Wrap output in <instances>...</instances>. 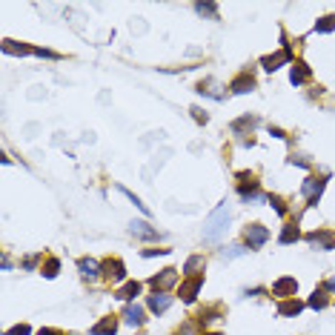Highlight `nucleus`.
I'll use <instances>...</instances> for the list:
<instances>
[{"label":"nucleus","mask_w":335,"mask_h":335,"mask_svg":"<svg viewBox=\"0 0 335 335\" xmlns=\"http://www.w3.org/2000/svg\"><path fill=\"white\" fill-rule=\"evenodd\" d=\"M226 226H229V209H226V204H221V207L207 218L204 241H221V238H223V232H226Z\"/></svg>","instance_id":"1"},{"label":"nucleus","mask_w":335,"mask_h":335,"mask_svg":"<svg viewBox=\"0 0 335 335\" xmlns=\"http://www.w3.org/2000/svg\"><path fill=\"white\" fill-rule=\"evenodd\" d=\"M266 238H269L266 226H261V223H249V226H246V243H249V249H258V246H264Z\"/></svg>","instance_id":"2"},{"label":"nucleus","mask_w":335,"mask_h":335,"mask_svg":"<svg viewBox=\"0 0 335 335\" xmlns=\"http://www.w3.org/2000/svg\"><path fill=\"white\" fill-rule=\"evenodd\" d=\"M175 281H178V269H163L161 275H155L149 281L152 287H155V292H163V289H169L175 284Z\"/></svg>","instance_id":"3"},{"label":"nucleus","mask_w":335,"mask_h":335,"mask_svg":"<svg viewBox=\"0 0 335 335\" xmlns=\"http://www.w3.org/2000/svg\"><path fill=\"white\" fill-rule=\"evenodd\" d=\"M295 292H298V281L295 278H281V281L272 284V295H278V298H287V295H295Z\"/></svg>","instance_id":"4"},{"label":"nucleus","mask_w":335,"mask_h":335,"mask_svg":"<svg viewBox=\"0 0 335 335\" xmlns=\"http://www.w3.org/2000/svg\"><path fill=\"white\" fill-rule=\"evenodd\" d=\"M201 287H204V278H201V275L189 278L186 284H181V295H184L186 304H192V301H195V295L201 292Z\"/></svg>","instance_id":"5"},{"label":"nucleus","mask_w":335,"mask_h":335,"mask_svg":"<svg viewBox=\"0 0 335 335\" xmlns=\"http://www.w3.org/2000/svg\"><path fill=\"white\" fill-rule=\"evenodd\" d=\"M146 304H149L152 312H158V315H161V312H166L169 307H172V295H166V292H155V295H149Z\"/></svg>","instance_id":"6"},{"label":"nucleus","mask_w":335,"mask_h":335,"mask_svg":"<svg viewBox=\"0 0 335 335\" xmlns=\"http://www.w3.org/2000/svg\"><path fill=\"white\" fill-rule=\"evenodd\" d=\"M301 192L310 198L312 204H318V195L324 192V181H318V178H307V181H304V186H301Z\"/></svg>","instance_id":"7"},{"label":"nucleus","mask_w":335,"mask_h":335,"mask_svg":"<svg viewBox=\"0 0 335 335\" xmlns=\"http://www.w3.org/2000/svg\"><path fill=\"white\" fill-rule=\"evenodd\" d=\"M104 272H106V278H109V281H123V278H126V269H123V264H120V261H106L104 264Z\"/></svg>","instance_id":"8"},{"label":"nucleus","mask_w":335,"mask_h":335,"mask_svg":"<svg viewBox=\"0 0 335 335\" xmlns=\"http://www.w3.org/2000/svg\"><path fill=\"white\" fill-rule=\"evenodd\" d=\"M123 321L129 327H140L143 324V310H140L138 304H126V310H123Z\"/></svg>","instance_id":"9"},{"label":"nucleus","mask_w":335,"mask_h":335,"mask_svg":"<svg viewBox=\"0 0 335 335\" xmlns=\"http://www.w3.org/2000/svg\"><path fill=\"white\" fill-rule=\"evenodd\" d=\"M117 333V321L109 315V318H104L101 324H95L92 327V335H115Z\"/></svg>","instance_id":"10"},{"label":"nucleus","mask_w":335,"mask_h":335,"mask_svg":"<svg viewBox=\"0 0 335 335\" xmlns=\"http://www.w3.org/2000/svg\"><path fill=\"white\" fill-rule=\"evenodd\" d=\"M81 275L83 278H95V275H101V269H104V266L98 264V261H92V258H81Z\"/></svg>","instance_id":"11"},{"label":"nucleus","mask_w":335,"mask_h":335,"mask_svg":"<svg viewBox=\"0 0 335 335\" xmlns=\"http://www.w3.org/2000/svg\"><path fill=\"white\" fill-rule=\"evenodd\" d=\"M289 78H292L295 86L307 83V81H310V66H307V63H292V75H289Z\"/></svg>","instance_id":"12"},{"label":"nucleus","mask_w":335,"mask_h":335,"mask_svg":"<svg viewBox=\"0 0 335 335\" xmlns=\"http://www.w3.org/2000/svg\"><path fill=\"white\" fill-rule=\"evenodd\" d=\"M232 92H238V95H243V92H252L255 89V81L249 78V75H241L238 81H232V86H229Z\"/></svg>","instance_id":"13"},{"label":"nucleus","mask_w":335,"mask_h":335,"mask_svg":"<svg viewBox=\"0 0 335 335\" xmlns=\"http://www.w3.org/2000/svg\"><path fill=\"white\" fill-rule=\"evenodd\" d=\"M284 60H289V49H284V52H278V55H269V58H264L261 63H264L266 72L278 69V63H284Z\"/></svg>","instance_id":"14"},{"label":"nucleus","mask_w":335,"mask_h":335,"mask_svg":"<svg viewBox=\"0 0 335 335\" xmlns=\"http://www.w3.org/2000/svg\"><path fill=\"white\" fill-rule=\"evenodd\" d=\"M129 229L135 232V235H140V238H158V229H152L149 223H143V221H132Z\"/></svg>","instance_id":"15"},{"label":"nucleus","mask_w":335,"mask_h":335,"mask_svg":"<svg viewBox=\"0 0 335 335\" xmlns=\"http://www.w3.org/2000/svg\"><path fill=\"white\" fill-rule=\"evenodd\" d=\"M138 292H140V284H138V281H129L126 287H120V289H117V298H120V301H126V304H129V301L135 298Z\"/></svg>","instance_id":"16"},{"label":"nucleus","mask_w":335,"mask_h":335,"mask_svg":"<svg viewBox=\"0 0 335 335\" xmlns=\"http://www.w3.org/2000/svg\"><path fill=\"white\" fill-rule=\"evenodd\" d=\"M304 310V304H301V301H281V304H278V312H281V315H298V312Z\"/></svg>","instance_id":"17"},{"label":"nucleus","mask_w":335,"mask_h":335,"mask_svg":"<svg viewBox=\"0 0 335 335\" xmlns=\"http://www.w3.org/2000/svg\"><path fill=\"white\" fill-rule=\"evenodd\" d=\"M310 243H315V246H324V249H333V246H335L333 235H327V232H312V235H310Z\"/></svg>","instance_id":"18"},{"label":"nucleus","mask_w":335,"mask_h":335,"mask_svg":"<svg viewBox=\"0 0 335 335\" xmlns=\"http://www.w3.org/2000/svg\"><path fill=\"white\" fill-rule=\"evenodd\" d=\"M204 266H207V261H204L201 255H192V258L186 261L184 272H186V275H192V278H195V275H198V269H204Z\"/></svg>","instance_id":"19"},{"label":"nucleus","mask_w":335,"mask_h":335,"mask_svg":"<svg viewBox=\"0 0 335 335\" xmlns=\"http://www.w3.org/2000/svg\"><path fill=\"white\" fill-rule=\"evenodd\" d=\"M301 238V232L295 223H289V226H284V232H281V243H292V241H298Z\"/></svg>","instance_id":"20"},{"label":"nucleus","mask_w":335,"mask_h":335,"mask_svg":"<svg viewBox=\"0 0 335 335\" xmlns=\"http://www.w3.org/2000/svg\"><path fill=\"white\" fill-rule=\"evenodd\" d=\"M327 304H330V298H327L324 292H318V289H315V295L310 298V307H312V310H324Z\"/></svg>","instance_id":"21"},{"label":"nucleus","mask_w":335,"mask_h":335,"mask_svg":"<svg viewBox=\"0 0 335 335\" xmlns=\"http://www.w3.org/2000/svg\"><path fill=\"white\" fill-rule=\"evenodd\" d=\"M335 29V17L330 14V17H321L318 23H315V32H333Z\"/></svg>","instance_id":"22"},{"label":"nucleus","mask_w":335,"mask_h":335,"mask_svg":"<svg viewBox=\"0 0 335 335\" xmlns=\"http://www.w3.org/2000/svg\"><path fill=\"white\" fill-rule=\"evenodd\" d=\"M58 269H60V261H58V258H49L46 266H43V275H46V278H55V275H58Z\"/></svg>","instance_id":"23"},{"label":"nucleus","mask_w":335,"mask_h":335,"mask_svg":"<svg viewBox=\"0 0 335 335\" xmlns=\"http://www.w3.org/2000/svg\"><path fill=\"white\" fill-rule=\"evenodd\" d=\"M120 192H123V195H126L129 201H132V204H135V207H138L140 212H143V215H149V209H146V207H143V204H140V198H135V195H132V192H129V189H126V186H120Z\"/></svg>","instance_id":"24"},{"label":"nucleus","mask_w":335,"mask_h":335,"mask_svg":"<svg viewBox=\"0 0 335 335\" xmlns=\"http://www.w3.org/2000/svg\"><path fill=\"white\" fill-rule=\"evenodd\" d=\"M243 252H246V246H229V249H223V258H238Z\"/></svg>","instance_id":"25"},{"label":"nucleus","mask_w":335,"mask_h":335,"mask_svg":"<svg viewBox=\"0 0 335 335\" xmlns=\"http://www.w3.org/2000/svg\"><path fill=\"white\" fill-rule=\"evenodd\" d=\"M6 335H29V327L20 324V327H12V330H6Z\"/></svg>","instance_id":"26"},{"label":"nucleus","mask_w":335,"mask_h":335,"mask_svg":"<svg viewBox=\"0 0 335 335\" xmlns=\"http://www.w3.org/2000/svg\"><path fill=\"white\" fill-rule=\"evenodd\" d=\"M269 204L275 207V212H278V215H287V207L281 204V198H269Z\"/></svg>","instance_id":"27"},{"label":"nucleus","mask_w":335,"mask_h":335,"mask_svg":"<svg viewBox=\"0 0 335 335\" xmlns=\"http://www.w3.org/2000/svg\"><path fill=\"white\" fill-rule=\"evenodd\" d=\"M198 12L201 14H215V6H212V3H198Z\"/></svg>","instance_id":"28"},{"label":"nucleus","mask_w":335,"mask_h":335,"mask_svg":"<svg viewBox=\"0 0 335 335\" xmlns=\"http://www.w3.org/2000/svg\"><path fill=\"white\" fill-rule=\"evenodd\" d=\"M166 252H169V249H143L146 258H152V255H166Z\"/></svg>","instance_id":"29"},{"label":"nucleus","mask_w":335,"mask_h":335,"mask_svg":"<svg viewBox=\"0 0 335 335\" xmlns=\"http://www.w3.org/2000/svg\"><path fill=\"white\" fill-rule=\"evenodd\" d=\"M37 335H63V333H58V330H40Z\"/></svg>","instance_id":"30"},{"label":"nucleus","mask_w":335,"mask_h":335,"mask_svg":"<svg viewBox=\"0 0 335 335\" xmlns=\"http://www.w3.org/2000/svg\"><path fill=\"white\" fill-rule=\"evenodd\" d=\"M327 289H335V278L333 281H327Z\"/></svg>","instance_id":"31"}]
</instances>
